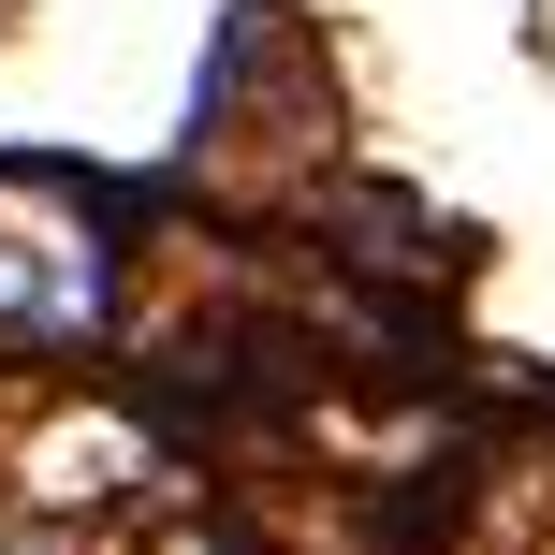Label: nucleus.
I'll return each instance as SVG.
<instances>
[{
	"label": "nucleus",
	"mask_w": 555,
	"mask_h": 555,
	"mask_svg": "<svg viewBox=\"0 0 555 555\" xmlns=\"http://www.w3.org/2000/svg\"><path fill=\"white\" fill-rule=\"evenodd\" d=\"M88 307H103V249L0 205V322H15V336H74Z\"/></svg>",
	"instance_id": "f257e3e1"
}]
</instances>
